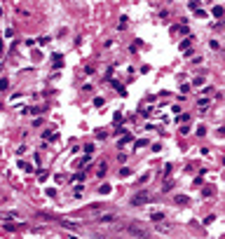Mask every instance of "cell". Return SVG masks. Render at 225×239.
I'll use <instances>...</instances> for the list:
<instances>
[{
	"instance_id": "7a4b0ae2",
	"label": "cell",
	"mask_w": 225,
	"mask_h": 239,
	"mask_svg": "<svg viewBox=\"0 0 225 239\" xmlns=\"http://www.w3.org/2000/svg\"><path fill=\"white\" fill-rule=\"evenodd\" d=\"M148 199H150V197L145 195V192H141V195H138V197H134L131 202H134V204H143V202H148Z\"/></svg>"
},
{
	"instance_id": "6da1fadb",
	"label": "cell",
	"mask_w": 225,
	"mask_h": 239,
	"mask_svg": "<svg viewBox=\"0 0 225 239\" xmlns=\"http://www.w3.org/2000/svg\"><path fill=\"white\" fill-rule=\"evenodd\" d=\"M122 230L129 232V234H134V237H141V239L153 237V232L148 230V227H143L141 223H124V225H122Z\"/></svg>"
}]
</instances>
